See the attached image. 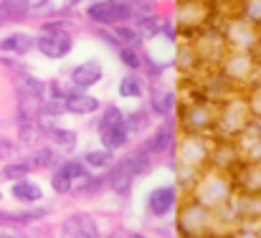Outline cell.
<instances>
[{
	"label": "cell",
	"instance_id": "6da1fadb",
	"mask_svg": "<svg viewBox=\"0 0 261 238\" xmlns=\"http://www.w3.org/2000/svg\"><path fill=\"white\" fill-rule=\"evenodd\" d=\"M177 124L182 135H216V122H218V104L211 101L200 89L195 91V96H190L188 101L177 104Z\"/></svg>",
	"mask_w": 261,
	"mask_h": 238
},
{
	"label": "cell",
	"instance_id": "7a4b0ae2",
	"mask_svg": "<svg viewBox=\"0 0 261 238\" xmlns=\"http://www.w3.org/2000/svg\"><path fill=\"white\" fill-rule=\"evenodd\" d=\"M175 231L180 238L208 236V233H223L218 226V218L213 210H208L203 203H198L193 195L180 198V205L175 210Z\"/></svg>",
	"mask_w": 261,
	"mask_h": 238
},
{
	"label": "cell",
	"instance_id": "3957f363",
	"mask_svg": "<svg viewBox=\"0 0 261 238\" xmlns=\"http://www.w3.org/2000/svg\"><path fill=\"white\" fill-rule=\"evenodd\" d=\"M193 195L198 203H203L208 210L213 213H221L231 198H233V182H231V175L226 172H218V170H203L198 185L188 193Z\"/></svg>",
	"mask_w": 261,
	"mask_h": 238
},
{
	"label": "cell",
	"instance_id": "277c9868",
	"mask_svg": "<svg viewBox=\"0 0 261 238\" xmlns=\"http://www.w3.org/2000/svg\"><path fill=\"white\" fill-rule=\"evenodd\" d=\"M213 5L211 3H205V0H177L175 3V15H173V23L175 28H177V36H182V38H193V36H198L200 31H205V28H211L213 23Z\"/></svg>",
	"mask_w": 261,
	"mask_h": 238
},
{
	"label": "cell",
	"instance_id": "5b68a950",
	"mask_svg": "<svg viewBox=\"0 0 261 238\" xmlns=\"http://www.w3.org/2000/svg\"><path fill=\"white\" fill-rule=\"evenodd\" d=\"M254 122L251 112H249V104L244 99V94L239 96H231V99H223L218 101V122H216V137H231L236 140L249 124Z\"/></svg>",
	"mask_w": 261,
	"mask_h": 238
},
{
	"label": "cell",
	"instance_id": "8992f818",
	"mask_svg": "<svg viewBox=\"0 0 261 238\" xmlns=\"http://www.w3.org/2000/svg\"><path fill=\"white\" fill-rule=\"evenodd\" d=\"M211 142H213V137H208V135H180L177 145H175V155L170 160V167L182 165V167L208 170Z\"/></svg>",
	"mask_w": 261,
	"mask_h": 238
},
{
	"label": "cell",
	"instance_id": "52a82bcc",
	"mask_svg": "<svg viewBox=\"0 0 261 238\" xmlns=\"http://www.w3.org/2000/svg\"><path fill=\"white\" fill-rule=\"evenodd\" d=\"M190 43H193V48H195V54H198V59H200V64H203L205 71L218 69L223 64V59L228 56V51H231L223 31L216 28V25H211V28L200 31L198 36H193Z\"/></svg>",
	"mask_w": 261,
	"mask_h": 238
},
{
	"label": "cell",
	"instance_id": "ba28073f",
	"mask_svg": "<svg viewBox=\"0 0 261 238\" xmlns=\"http://www.w3.org/2000/svg\"><path fill=\"white\" fill-rule=\"evenodd\" d=\"M177 137H180L177 117H165V119H160V122H158V127H152V132H150V135L137 145V147H142V150H145L147 155H152V157L170 155V160H173Z\"/></svg>",
	"mask_w": 261,
	"mask_h": 238
},
{
	"label": "cell",
	"instance_id": "9c48e42d",
	"mask_svg": "<svg viewBox=\"0 0 261 238\" xmlns=\"http://www.w3.org/2000/svg\"><path fill=\"white\" fill-rule=\"evenodd\" d=\"M180 198L182 193L177 190L175 182H163V185H155L150 188V193L145 195V213L152 218V221H163L168 216H175L177 205H180Z\"/></svg>",
	"mask_w": 261,
	"mask_h": 238
},
{
	"label": "cell",
	"instance_id": "30bf717a",
	"mask_svg": "<svg viewBox=\"0 0 261 238\" xmlns=\"http://www.w3.org/2000/svg\"><path fill=\"white\" fill-rule=\"evenodd\" d=\"M221 31H223V36H226L231 51H246V54H251L254 46L259 43V38H261V28L251 25V23H249L246 18H241V15L228 18V23H226Z\"/></svg>",
	"mask_w": 261,
	"mask_h": 238
},
{
	"label": "cell",
	"instance_id": "8fae6325",
	"mask_svg": "<svg viewBox=\"0 0 261 238\" xmlns=\"http://www.w3.org/2000/svg\"><path fill=\"white\" fill-rule=\"evenodd\" d=\"M241 162H244V160H241V150H239V142H236V140H231V137H216V135H213L208 170H218V172L231 175Z\"/></svg>",
	"mask_w": 261,
	"mask_h": 238
},
{
	"label": "cell",
	"instance_id": "7c38bea8",
	"mask_svg": "<svg viewBox=\"0 0 261 238\" xmlns=\"http://www.w3.org/2000/svg\"><path fill=\"white\" fill-rule=\"evenodd\" d=\"M36 51L48 61H61L74 51L71 31H41L36 36Z\"/></svg>",
	"mask_w": 261,
	"mask_h": 238
},
{
	"label": "cell",
	"instance_id": "4fadbf2b",
	"mask_svg": "<svg viewBox=\"0 0 261 238\" xmlns=\"http://www.w3.org/2000/svg\"><path fill=\"white\" fill-rule=\"evenodd\" d=\"M218 69L241 89V86H249L254 81V76H256V71L261 66L254 61V56L246 54V51H228V56L223 59V64Z\"/></svg>",
	"mask_w": 261,
	"mask_h": 238
},
{
	"label": "cell",
	"instance_id": "5bb4252c",
	"mask_svg": "<svg viewBox=\"0 0 261 238\" xmlns=\"http://www.w3.org/2000/svg\"><path fill=\"white\" fill-rule=\"evenodd\" d=\"M177 104H180V96L173 86H168L163 79L152 81L147 86V109L152 117H175L177 114Z\"/></svg>",
	"mask_w": 261,
	"mask_h": 238
},
{
	"label": "cell",
	"instance_id": "9a60e30c",
	"mask_svg": "<svg viewBox=\"0 0 261 238\" xmlns=\"http://www.w3.org/2000/svg\"><path fill=\"white\" fill-rule=\"evenodd\" d=\"M61 233L64 238H104L96 216H91L89 210H71L61 221Z\"/></svg>",
	"mask_w": 261,
	"mask_h": 238
},
{
	"label": "cell",
	"instance_id": "2e32d148",
	"mask_svg": "<svg viewBox=\"0 0 261 238\" xmlns=\"http://www.w3.org/2000/svg\"><path fill=\"white\" fill-rule=\"evenodd\" d=\"M137 175H135V167L129 162V155L124 157H117L114 165L107 170V188L112 193H117L119 198H129L132 195V185H135Z\"/></svg>",
	"mask_w": 261,
	"mask_h": 238
},
{
	"label": "cell",
	"instance_id": "e0dca14e",
	"mask_svg": "<svg viewBox=\"0 0 261 238\" xmlns=\"http://www.w3.org/2000/svg\"><path fill=\"white\" fill-rule=\"evenodd\" d=\"M101 79H104V66H101L99 59L91 56V59H87V61H82V64H76V66L69 69L66 84H69L71 89L89 91V89H94L96 84H101Z\"/></svg>",
	"mask_w": 261,
	"mask_h": 238
},
{
	"label": "cell",
	"instance_id": "ac0fdd59",
	"mask_svg": "<svg viewBox=\"0 0 261 238\" xmlns=\"http://www.w3.org/2000/svg\"><path fill=\"white\" fill-rule=\"evenodd\" d=\"M231 182L236 193L261 198V162H241L231 172Z\"/></svg>",
	"mask_w": 261,
	"mask_h": 238
},
{
	"label": "cell",
	"instance_id": "d6986e66",
	"mask_svg": "<svg viewBox=\"0 0 261 238\" xmlns=\"http://www.w3.org/2000/svg\"><path fill=\"white\" fill-rule=\"evenodd\" d=\"M54 210L48 205H25L20 210H0V226H15V228H23V226H33V223H41L43 218H48Z\"/></svg>",
	"mask_w": 261,
	"mask_h": 238
},
{
	"label": "cell",
	"instance_id": "ffe728a7",
	"mask_svg": "<svg viewBox=\"0 0 261 238\" xmlns=\"http://www.w3.org/2000/svg\"><path fill=\"white\" fill-rule=\"evenodd\" d=\"M64 107H66V114H74V117H91V114H96L104 104H101L99 96L69 86V91H66V96H64Z\"/></svg>",
	"mask_w": 261,
	"mask_h": 238
},
{
	"label": "cell",
	"instance_id": "44dd1931",
	"mask_svg": "<svg viewBox=\"0 0 261 238\" xmlns=\"http://www.w3.org/2000/svg\"><path fill=\"white\" fill-rule=\"evenodd\" d=\"M84 18L96 28H112V25L119 23L117 3H112V0H91L84 8Z\"/></svg>",
	"mask_w": 261,
	"mask_h": 238
},
{
	"label": "cell",
	"instance_id": "7402d4cb",
	"mask_svg": "<svg viewBox=\"0 0 261 238\" xmlns=\"http://www.w3.org/2000/svg\"><path fill=\"white\" fill-rule=\"evenodd\" d=\"M173 66L185 76V79H193L198 71H205L203 69V64H200V59H198V54H195V48H193V43L185 38V41H180V43H175V61Z\"/></svg>",
	"mask_w": 261,
	"mask_h": 238
},
{
	"label": "cell",
	"instance_id": "603a6c76",
	"mask_svg": "<svg viewBox=\"0 0 261 238\" xmlns=\"http://www.w3.org/2000/svg\"><path fill=\"white\" fill-rule=\"evenodd\" d=\"M36 48V36L28 31H10L0 38V54L10 56H28Z\"/></svg>",
	"mask_w": 261,
	"mask_h": 238
},
{
	"label": "cell",
	"instance_id": "cb8c5ba5",
	"mask_svg": "<svg viewBox=\"0 0 261 238\" xmlns=\"http://www.w3.org/2000/svg\"><path fill=\"white\" fill-rule=\"evenodd\" d=\"M8 193H10L13 200H18V203H23V205H38V203L43 200V188H41L36 180H28V177L15 180Z\"/></svg>",
	"mask_w": 261,
	"mask_h": 238
},
{
	"label": "cell",
	"instance_id": "d4e9b609",
	"mask_svg": "<svg viewBox=\"0 0 261 238\" xmlns=\"http://www.w3.org/2000/svg\"><path fill=\"white\" fill-rule=\"evenodd\" d=\"M41 96H31V94H20L18 91V101H15V119L18 124H36V119L41 117Z\"/></svg>",
	"mask_w": 261,
	"mask_h": 238
},
{
	"label": "cell",
	"instance_id": "484cf974",
	"mask_svg": "<svg viewBox=\"0 0 261 238\" xmlns=\"http://www.w3.org/2000/svg\"><path fill=\"white\" fill-rule=\"evenodd\" d=\"M147 94V79L137 71H127L117 81V96L119 99H142Z\"/></svg>",
	"mask_w": 261,
	"mask_h": 238
},
{
	"label": "cell",
	"instance_id": "4316f807",
	"mask_svg": "<svg viewBox=\"0 0 261 238\" xmlns=\"http://www.w3.org/2000/svg\"><path fill=\"white\" fill-rule=\"evenodd\" d=\"M107 190V172H89L87 177L74 182L71 195H82V198H96Z\"/></svg>",
	"mask_w": 261,
	"mask_h": 238
},
{
	"label": "cell",
	"instance_id": "83f0119b",
	"mask_svg": "<svg viewBox=\"0 0 261 238\" xmlns=\"http://www.w3.org/2000/svg\"><path fill=\"white\" fill-rule=\"evenodd\" d=\"M122 124H124V129L129 132V137H140L142 132L150 129V124H152V114H150L147 107H137V109L124 112Z\"/></svg>",
	"mask_w": 261,
	"mask_h": 238
},
{
	"label": "cell",
	"instance_id": "f1b7e54d",
	"mask_svg": "<svg viewBox=\"0 0 261 238\" xmlns=\"http://www.w3.org/2000/svg\"><path fill=\"white\" fill-rule=\"evenodd\" d=\"M28 162H31V167L33 170H48V172H54L59 165H61V157H59V150L56 147H51V145H38L31 155H28Z\"/></svg>",
	"mask_w": 261,
	"mask_h": 238
},
{
	"label": "cell",
	"instance_id": "f546056e",
	"mask_svg": "<svg viewBox=\"0 0 261 238\" xmlns=\"http://www.w3.org/2000/svg\"><path fill=\"white\" fill-rule=\"evenodd\" d=\"M99 142H101L104 150H109V152L117 155V152H122V150L129 147L132 137H129V132L124 129V124H119V127H112V129H107V132H99Z\"/></svg>",
	"mask_w": 261,
	"mask_h": 238
},
{
	"label": "cell",
	"instance_id": "4dcf8cb0",
	"mask_svg": "<svg viewBox=\"0 0 261 238\" xmlns=\"http://www.w3.org/2000/svg\"><path fill=\"white\" fill-rule=\"evenodd\" d=\"M114 160H117V155L114 152H109V150H104V147H91V150H87L84 155H82V162L87 165L91 172H107L112 165H114Z\"/></svg>",
	"mask_w": 261,
	"mask_h": 238
},
{
	"label": "cell",
	"instance_id": "1f68e13d",
	"mask_svg": "<svg viewBox=\"0 0 261 238\" xmlns=\"http://www.w3.org/2000/svg\"><path fill=\"white\" fill-rule=\"evenodd\" d=\"M112 33H114V38H117L122 46H127V48H137V51L145 48V38L140 36V31H137L132 23H117V25H112Z\"/></svg>",
	"mask_w": 261,
	"mask_h": 238
},
{
	"label": "cell",
	"instance_id": "d6a6232c",
	"mask_svg": "<svg viewBox=\"0 0 261 238\" xmlns=\"http://www.w3.org/2000/svg\"><path fill=\"white\" fill-rule=\"evenodd\" d=\"M15 89L20 91V94H31V96H46V81L41 79V76H36V74H31V71H20V74H15Z\"/></svg>",
	"mask_w": 261,
	"mask_h": 238
},
{
	"label": "cell",
	"instance_id": "836d02e7",
	"mask_svg": "<svg viewBox=\"0 0 261 238\" xmlns=\"http://www.w3.org/2000/svg\"><path fill=\"white\" fill-rule=\"evenodd\" d=\"M48 140H51V147L64 150V152H74V150H76V145H79V132L59 124V127L48 135Z\"/></svg>",
	"mask_w": 261,
	"mask_h": 238
},
{
	"label": "cell",
	"instance_id": "e575fe53",
	"mask_svg": "<svg viewBox=\"0 0 261 238\" xmlns=\"http://www.w3.org/2000/svg\"><path fill=\"white\" fill-rule=\"evenodd\" d=\"M31 13H28V5L25 0H0V20L3 23H18V20H25Z\"/></svg>",
	"mask_w": 261,
	"mask_h": 238
},
{
	"label": "cell",
	"instance_id": "d590c367",
	"mask_svg": "<svg viewBox=\"0 0 261 238\" xmlns=\"http://www.w3.org/2000/svg\"><path fill=\"white\" fill-rule=\"evenodd\" d=\"M124 119V112L117 107V104H107L99 109V117H96V132H107L112 127H119Z\"/></svg>",
	"mask_w": 261,
	"mask_h": 238
},
{
	"label": "cell",
	"instance_id": "8d00e7d4",
	"mask_svg": "<svg viewBox=\"0 0 261 238\" xmlns=\"http://www.w3.org/2000/svg\"><path fill=\"white\" fill-rule=\"evenodd\" d=\"M33 172L31 162L23 157V160H10L0 167V180H8V182H15V180H23Z\"/></svg>",
	"mask_w": 261,
	"mask_h": 238
},
{
	"label": "cell",
	"instance_id": "74e56055",
	"mask_svg": "<svg viewBox=\"0 0 261 238\" xmlns=\"http://www.w3.org/2000/svg\"><path fill=\"white\" fill-rule=\"evenodd\" d=\"M158 13H160L158 0H129V23H137V20L158 15Z\"/></svg>",
	"mask_w": 261,
	"mask_h": 238
},
{
	"label": "cell",
	"instance_id": "f35d334b",
	"mask_svg": "<svg viewBox=\"0 0 261 238\" xmlns=\"http://www.w3.org/2000/svg\"><path fill=\"white\" fill-rule=\"evenodd\" d=\"M41 129L36 124H18V132H15V142L18 147H28V150H36L38 142H41Z\"/></svg>",
	"mask_w": 261,
	"mask_h": 238
},
{
	"label": "cell",
	"instance_id": "ab89813d",
	"mask_svg": "<svg viewBox=\"0 0 261 238\" xmlns=\"http://www.w3.org/2000/svg\"><path fill=\"white\" fill-rule=\"evenodd\" d=\"M114 54H117L119 64H122L127 71H137V74H142V51L122 46V48H119V51H114Z\"/></svg>",
	"mask_w": 261,
	"mask_h": 238
},
{
	"label": "cell",
	"instance_id": "60d3db41",
	"mask_svg": "<svg viewBox=\"0 0 261 238\" xmlns=\"http://www.w3.org/2000/svg\"><path fill=\"white\" fill-rule=\"evenodd\" d=\"M51 190H54L56 195H71V190H74V180H71L61 167H56V170L51 172Z\"/></svg>",
	"mask_w": 261,
	"mask_h": 238
},
{
	"label": "cell",
	"instance_id": "b9f144b4",
	"mask_svg": "<svg viewBox=\"0 0 261 238\" xmlns=\"http://www.w3.org/2000/svg\"><path fill=\"white\" fill-rule=\"evenodd\" d=\"M244 99H246V104H249V112H251V117L261 122V79L254 81L251 86H246V94H244Z\"/></svg>",
	"mask_w": 261,
	"mask_h": 238
},
{
	"label": "cell",
	"instance_id": "7bdbcfd3",
	"mask_svg": "<svg viewBox=\"0 0 261 238\" xmlns=\"http://www.w3.org/2000/svg\"><path fill=\"white\" fill-rule=\"evenodd\" d=\"M59 167H61V170H64V172H66V175H69L74 182H76V180H82V177H87L89 172H91L87 165L82 162V157H66V160H61V165H59Z\"/></svg>",
	"mask_w": 261,
	"mask_h": 238
},
{
	"label": "cell",
	"instance_id": "ee69618b",
	"mask_svg": "<svg viewBox=\"0 0 261 238\" xmlns=\"http://www.w3.org/2000/svg\"><path fill=\"white\" fill-rule=\"evenodd\" d=\"M236 15L246 18V20H249L251 25H256V28H261V0H244Z\"/></svg>",
	"mask_w": 261,
	"mask_h": 238
},
{
	"label": "cell",
	"instance_id": "f6af8a7d",
	"mask_svg": "<svg viewBox=\"0 0 261 238\" xmlns=\"http://www.w3.org/2000/svg\"><path fill=\"white\" fill-rule=\"evenodd\" d=\"M41 114L46 117H56L61 119L66 114V107H64V99H51V96H43V104H41Z\"/></svg>",
	"mask_w": 261,
	"mask_h": 238
},
{
	"label": "cell",
	"instance_id": "bcb514c9",
	"mask_svg": "<svg viewBox=\"0 0 261 238\" xmlns=\"http://www.w3.org/2000/svg\"><path fill=\"white\" fill-rule=\"evenodd\" d=\"M18 152H20L18 142L10 140V137H5V135H0V160H3V162L18 160Z\"/></svg>",
	"mask_w": 261,
	"mask_h": 238
},
{
	"label": "cell",
	"instance_id": "7dc6e473",
	"mask_svg": "<svg viewBox=\"0 0 261 238\" xmlns=\"http://www.w3.org/2000/svg\"><path fill=\"white\" fill-rule=\"evenodd\" d=\"M0 64L5 66V69H10V71H15V74H20V71H28V66L20 61V56H10V54H0Z\"/></svg>",
	"mask_w": 261,
	"mask_h": 238
},
{
	"label": "cell",
	"instance_id": "c3c4849f",
	"mask_svg": "<svg viewBox=\"0 0 261 238\" xmlns=\"http://www.w3.org/2000/svg\"><path fill=\"white\" fill-rule=\"evenodd\" d=\"M51 3H54V0H25L28 13H43V10H51Z\"/></svg>",
	"mask_w": 261,
	"mask_h": 238
},
{
	"label": "cell",
	"instance_id": "681fc988",
	"mask_svg": "<svg viewBox=\"0 0 261 238\" xmlns=\"http://www.w3.org/2000/svg\"><path fill=\"white\" fill-rule=\"evenodd\" d=\"M0 238H28L20 228L15 226H0Z\"/></svg>",
	"mask_w": 261,
	"mask_h": 238
},
{
	"label": "cell",
	"instance_id": "f907efd6",
	"mask_svg": "<svg viewBox=\"0 0 261 238\" xmlns=\"http://www.w3.org/2000/svg\"><path fill=\"white\" fill-rule=\"evenodd\" d=\"M127 238H150V236L142 233V231H127Z\"/></svg>",
	"mask_w": 261,
	"mask_h": 238
},
{
	"label": "cell",
	"instance_id": "816d5d0a",
	"mask_svg": "<svg viewBox=\"0 0 261 238\" xmlns=\"http://www.w3.org/2000/svg\"><path fill=\"white\" fill-rule=\"evenodd\" d=\"M82 0H64V8H69V10H74L76 5H79Z\"/></svg>",
	"mask_w": 261,
	"mask_h": 238
},
{
	"label": "cell",
	"instance_id": "f5cc1de1",
	"mask_svg": "<svg viewBox=\"0 0 261 238\" xmlns=\"http://www.w3.org/2000/svg\"><path fill=\"white\" fill-rule=\"evenodd\" d=\"M104 238H127V231H119V233H109V236Z\"/></svg>",
	"mask_w": 261,
	"mask_h": 238
},
{
	"label": "cell",
	"instance_id": "db71d44e",
	"mask_svg": "<svg viewBox=\"0 0 261 238\" xmlns=\"http://www.w3.org/2000/svg\"><path fill=\"white\" fill-rule=\"evenodd\" d=\"M193 238H218V233H208V236H193Z\"/></svg>",
	"mask_w": 261,
	"mask_h": 238
},
{
	"label": "cell",
	"instance_id": "11a10c76",
	"mask_svg": "<svg viewBox=\"0 0 261 238\" xmlns=\"http://www.w3.org/2000/svg\"><path fill=\"white\" fill-rule=\"evenodd\" d=\"M3 198H5V195H3V190H0V200H3Z\"/></svg>",
	"mask_w": 261,
	"mask_h": 238
},
{
	"label": "cell",
	"instance_id": "9f6ffc18",
	"mask_svg": "<svg viewBox=\"0 0 261 238\" xmlns=\"http://www.w3.org/2000/svg\"><path fill=\"white\" fill-rule=\"evenodd\" d=\"M0 28H3V20H0Z\"/></svg>",
	"mask_w": 261,
	"mask_h": 238
}]
</instances>
